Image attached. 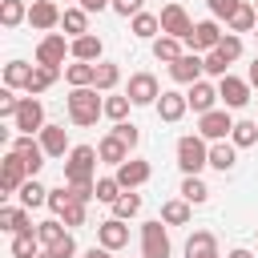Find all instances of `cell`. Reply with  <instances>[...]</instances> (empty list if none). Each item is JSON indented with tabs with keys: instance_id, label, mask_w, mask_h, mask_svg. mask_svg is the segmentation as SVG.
I'll return each instance as SVG.
<instances>
[{
	"instance_id": "f546056e",
	"label": "cell",
	"mask_w": 258,
	"mask_h": 258,
	"mask_svg": "<svg viewBox=\"0 0 258 258\" xmlns=\"http://www.w3.org/2000/svg\"><path fill=\"white\" fill-rule=\"evenodd\" d=\"M60 77V69H52V64H32V81H28V97H40L52 81Z\"/></svg>"
},
{
	"instance_id": "f1b7e54d",
	"label": "cell",
	"mask_w": 258,
	"mask_h": 258,
	"mask_svg": "<svg viewBox=\"0 0 258 258\" xmlns=\"http://www.w3.org/2000/svg\"><path fill=\"white\" fill-rule=\"evenodd\" d=\"M28 81H32V69L24 60H8L4 64V89H28Z\"/></svg>"
},
{
	"instance_id": "1f68e13d",
	"label": "cell",
	"mask_w": 258,
	"mask_h": 258,
	"mask_svg": "<svg viewBox=\"0 0 258 258\" xmlns=\"http://www.w3.org/2000/svg\"><path fill=\"white\" fill-rule=\"evenodd\" d=\"M20 206H24V210H32V206H48V189H44L36 177H28V181L20 185Z\"/></svg>"
},
{
	"instance_id": "603a6c76",
	"label": "cell",
	"mask_w": 258,
	"mask_h": 258,
	"mask_svg": "<svg viewBox=\"0 0 258 258\" xmlns=\"http://www.w3.org/2000/svg\"><path fill=\"white\" fill-rule=\"evenodd\" d=\"M64 81H69L73 89H89V85L97 81V64H89V60H73V64L64 69Z\"/></svg>"
},
{
	"instance_id": "ee69618b",
	"label": "cell",
	"mask_w": 258,
	"mask_h": 258,
	"mask_svg": "<svg viewBox=\"0 0 258 258\" xmlns=\"http://www.w3.org/2000/svg\"><path fill=\"white\" fill-rule=\"evenodd\" d=\"M109 133H113V137H121V141H125L129 149H133V145L141 141V133H137V125H133V121H117V125H113Z\"/></svg>"
},
{
	"instance_id": "c3c4849f",
	"label": "cell",
	"mask_w": 258,
	"mask_h": 258,
	"mask_svg": "<svg viewBox=\"0 0 258 258\" xmlns=\"http://www.w3.org/2000/svg\"><path fill=\"white\" fill-rule=\"evenodd\" d=\"M226 69H230V60H226L218 48H214V52H206V73H214V77H230Z\"/></svg>"
},
{
	"instance_id": "6da1fadb",
	"label": "cell",
	"mask_w": 258,
	"mask_h": 258,
	"mask_svg": "<svg viewBox=\"0 0 258 258\" xmlns=\"http://www.w3.org/2000/svg\"><path fill=\"white\" fill-rule=\"evenodd\" d=\"M105 113V101L97 97V89L89 85V89H73L69 93V121L73 125H97V117Z\"/></svg>"
},
{
	"instance_id": "681fc988",
	"label": "cell",
	"mask_w": 258,
	"mask_h": 258,
	"mask_svg": "<svg viewBox=\"0 0 258 258\" xmlns=\"http://www.w3.org/2000/svg\"><path fill=\"white\" fill-rule=\"evenodd\" d=\"M60 222H64V226H85V202H77V198H73V202H69V210L60 214Z\"/></svg>"
},
{
	"instance_id": "7dc6e473",
	"label": "cell",
	"mask_w": 258,
	"mask_h": 258,
	"mask_svg": "<svg viewBox=\"0 0 258 258\" xmlns=\"http://www.w3.org/2000/svg\"><path fill=\"white\" fill-rule=\"evenodd\" d=\"M218 52H222L226 60H238V56H242V40H238L234 32H226V36H222V44H218Z\"/></svg>"
},
{
	"instance_id": "f5cc1de1",
	"label": "cell",
	"mask_w": 258,
	"mask_h": 258,
	"mask_svg": "<svg viewBox=\"0 0 258 258\" xmlns=\"http://www.w3.org/2000/svg\"><path fill=\"white\" fill-rule=\"evenodd\" d=\"M141 4H145V0H113V12H117V16H137Z\"/></svg>"
},
{
	"instance_id": "8fae6325",
	"label": "cell",
	"mask_w": 258,
	"mask_h": 258,
	"mask_svg": "<svg viewBox=\"0 0 258 258\" xmlns=\"http://www.w3.org/2000/svg\"><path fill=\"white\" fill-rule=\"evenodd\" d=\"M202 73H206V60H202L198 52H185L181 60H173V64H169V77H173L177 85H198V81H202Z\"/></svg>"
},
{
	"instance_id": "cb8c5ba5",
	"label": "cell",
	"mask_w": 258,
	"mask_h": 258,
	"mask_svg": "<svg viewBox=\"0 0 258 258\" xmlns=\"http://www.w3.org/2000/svg\"><path fill=\"white\" fill-rule=\"evenodd\" d=\"M234 161H238V145H234V141H214V145H210V165H214V169L226 173V169H234Z\"/></svg>"
},
{
	"instance_id": "277c9868",
	"label": "cell",
	"mask_w": 258,
	"mask_h": 258,
	"mask_svg": "<svg viewBox=\"0 0 258 258\" xmlns=\"http://www.w3.org/2000/svg\"><path fill=\"white\" fill-rule=\"evenodd\" d=\"M24 181H28V165L16 149H8L4 161H0V194H20Z\"/></svg>"
},
{
	"instance_id": "4fadbf2b",
	"label": "cell",
	"mask_w": 258,
	"mask_h": 258,
	"mask_svg": "<svg viewBox=\"0 0 258 258\" xmlns=\"http://www.w3.org/2000/svg\"><path fill=\"white\" fill-rule=\"evenodd\" d=\"M97 242H101L105 250H121V246H129V226H125L121 218H105V222L97 226Z\"/></svg>"
},
{
	"instance_id": "44dd1931",
	"label": "cell",
	"mask_w": 258,
	"mask_h": 258,
	"mask_svg": "<svg viewBox=\"0 0 258 258\" xmlns=\"http://www.w3.org/2000/svg\"><path fill=\"white\" fill-rule=\"evenodd\" d=\"M0 230H8V234H24V230H32L28 210H24V206H4V210H0Z\"/></svg>"
},
{
	"instance_id": "7c38bea8",
	"label": "cell",
	"mask_w": 258,
	"mask_h": 258,
	"mask_svg": "<svg viewBox=\"0 0 258 258\" xmlns=\"http://www.w3.org/2000/svg\"><path fill=\"white\" fill-rule=\"evenodd\" d=\"M12 149L24 157L28 177H36V173H40V165H44V157H48V153H44V145H40V141H32L28 133H20V137H12Z\"/></svg>"
},
{
	"instance_id": "f6af8a7d",
	"label": "cell",
	"mask_w": 258,
	"mask_h": 258,
	"mask_svg": "<svg viewBox=\"0 0 258 258\" xmlns=\"http://www.w3.org/2000/svg\"><path fill=\"white\" fill-rule=\"evenodd\" d=\"M69 202H73V189H69V185H60V189H48V206H52V214H56V218L69 210Z\"/></svg>"
},
{
	"instance_id": "52a82bcc",
	"label": "cell",
	"mask_w": 258,
	"mask_h": 258,
	"mask_svg": "<svg viewBox=\"0 0 258 258\" xmlns=\"http://www.w3.org/2000/svg\"><path fill=\"white\" fill-rule=\"evenodd\" d=\"M12 121H16V129H20V133H28V137H32V133H40V129H44V105H40L36 97H20V109H16V117H12Z\"/></svg>"
},
{
	"instance_id": "5b68a950",
	"label": "cell",
	"mask_w": 258,
	"mask_h": 258,
	"mask_svg": "<svg viewBox=\"0 0 258 258\" xmlns=\"http://www.w3.org/2000/svg\"><path fill=\"white\" fill-rule=\"evenodd\" d=\"M141 258H169V234H165L161 218L141 226Z\"/></svg>"
},
{
	"instance_id": "f35d334b",
	"label": "cell",
	"mask_w": 258,
	"mask_h": 258,
	"mask_svg": "<svg viewBox=\"0 0 258 258\" xmlns=\"http://www.w3.org/2000/svg\"><path fill=\"white\" fill-rule=\"evenodd\" d=\"M157 28H161V16H153V12H137L133 16V36H157Z\"/></svg>"
},
{
	"instance_id": "74e56055",
	"label": "cell",
	"mask_w": 258,
	"mask_h": 258,
	"mask_svg": "<svg viewBox=\"0 0 258 258\" xmlns=\"http://www.w3.org/2000/svg\"><path fill=\"white\" fill-rule=\"evenodd\" d=\"M230 141H234L238 149L254 145V141H258V121H234V133H230Z\"/></svg>"
},
{
	"instance_id": "d6986e66",
	"label": "cell",
	"mask_w": 258,
	"mask_h": 258,
	"mask_svg": "<svg viewBox=\"0 0 258 258\" xmlns=\"http://www.w3.org/2000/svg\"><path fill=\"white\" fill-rule=\"evenodd\" d=\"M185 101H189V109H194V113H210V109H214V101H218V89H214L210 81H198V85H189Z\"/></svg>"
},
{
	"instance_id": "7402d4cb",
	"label": "cell",
	"mask_w": 258,
	"mask_h": 258,
	"mask_svg": "<svg viewBox=\"0 0 258 258\" xmlns=\"http://www.w3.org/2000/svg\"><path fill=\"white\" fill-rule=\"evenodd\" d=\"M97 153H101V161H109V165H125L129 161V145L121 141V137H101V145H97Z\"/></svg>"
},
{
	"instance_id": "8992f818",
	"label": "cell",
	"mask_w": 258,
	"mask_h": 258,
	"mask_svg": "<svg viewBox=\"0 0 258 258\" xmlns=\"http://www.w3.org/2000/svg\"><path fill=\"white\" fill-rule=\"evenodd\" d=\"M125 97H129L133 105H157V97H161V89H157V77H153V73H133V77H129V89H125Z\"/></svg>"
},
{
	"instance_id": "ba28073f",
	"label": "cell",
	"mask_w": 258,
	"mask_h": 258,
	"mask_svg": "<svg viewBox=\"0 0 258 258\" xmlns=\"http://www.w3.org/2000/svg\"><path fill=\"white\" fill-rule=\"evenodd\" d=\"M198 133H202L206 141H226V137L234 133V121H230V113H226V109H210V113H202Z\"/></svg>"
},
{
	"instance_id": "d590c367",
	"label": "cell",
	"mask_w": 258,
	"mask_h": 258,
	"mask_svg": "<svg viewBox=\"0 0 258 258\" xmlns=\"http://www.w3.org/2000/svg\"><path fill=\"white\" fill-rule=\"evenodd\" d=\"M20 20H28L24 0H4V4H0V24H4V28H16Z\"/></svg>"
},
{
	"instance_id": "9c48e42d",
	"label": "cell",
	"mask_w": 258,
	"mask_h": 258,
	"mask_svg": "<svg viewBox=\"0 0 258 258\" xmlns=\"http://www.w3.org/2000/svg\"><path fill=\"white\" fill-rule=\"evenodd\" d=\"M161 32H165V36H177V40H189L194 20L185 16L181 4H165V8H161Z\"/></svg>"
},
{
	"instance_id": "7bdbcfd3",
	"label": "cell",
	"mask_w": 258,
	"mask_h": 258,
	"mask_svg": "<svg viewBox=\"0 0 258 258\" xmlns=\"http://www.w3.org/2000/svg\"><path fill=\"white\" fill-rule=\"evenodd\" d=\"M117 198H121V181H117V177H97V202L113 206Z\"/></svg>"
},
{
	"instance_id": "6f0895ef",
	"label": "cell",
	"mask_w": 258,
	"mask_h": 258,
	"mask_svg": "<svg viewBox=\"0 0 258 258\" xmlns=\"http://www.w3.org/2000/svg\"><path fill=\"white\" fill-rule=\"evenodd\" d=\"M230 258H254L250 250H230Z\"/></svg>"
},
{
	"instance_id": "836d02e7",
	"label": "cell",
	"mask_w": 258,
	"mask_h": 258,
	"mask_svg": "<svg viewBox=\"0 0 258 258\" xmlns=\"http://www.w3.org/2000/svg\"><path fill=\"white\" fill-rule=\"evenodd\" d=\"M258 28V12H254V4H242L234 16H230V32L238 36V32H254Z\"/></svg>"
},
{
	"instance_id": "7a4b0ae2",
	"label": "cell",
	"mask_w": 258,
	"mask_h": 258,
	"mask_svg": "<svg viewBox=\"0 0 258 258\" xmlns=\"http://www.w3.org/2000/svg\"><path fill=\"white\" fill-rule=\"evenodd\" d=\"M97 161H101V153H97L93 145H77V149H69V161H64V185L93 181V173H97Z\"/></svg>"
},
{
	"instance_id": "8d00e7d4",
	"label": "cell",
	"mask_w": 258,
	"mask_h": 258,
	"mask_svg": "<svg viewBox=\"0 0 258 258\" xmlns=\"http://www.w3.org/2000/svg\"><path fill=\"white\" fill-rule=\"evenodd\" d=\"M36 238H40V246H44V250H52V246L64 238V226H60V218H52V222H40V226H36Z\"/></svg>"
},
{
	"instance_id": "e0dca14e",
	"label": "cell",
	"mask_w": 258,
	"mask_h": 258,
	"mask_svg": "<svg viewBox=\"0 0 258 258\" xmlns=\"http://www.w3.org/2000/svg\"><path fill=\"white\" fill-rule=\"evenodd\" d=\"M185 109H189V101H185V93H173V89H165L161 97H157V117L161 121H181L185 117Z\"/></svg>"
},
{
	"instance_id": "484cf974",
	"label": "cell",
	"mask_w": 258,
	"mask_h": 258,
	"mask_svg": "<svg viewBox=\"0 0 258 258\" xmlns=\"http://www.w3.org/2000/svg\"><path fill=\"white\" fill-rule=\"evenodd\" d=\"M218 250V238L210 230H194L189 242H185V258H202V254H214Z\"/></svg>"
},
{
	"instance_id": "b9f144b4",
	"label": "cell",
	"mask_w": 258,
	"mask_h": 258,
	"mask_svg": "<svg viewBox=\"0 0 258 258\" xmlns=\"http://www.w3.org/2000/svg\"><path fill=\"white\" fill-rule=\"evenodd\" d=\"M129 105H133V101H129L125 93H121V97H105V117H109V121L117 125V121H125V113H129Z\"/></svg>"
},
{
	"instance_id": "ab89813d",
	"label": "cell",
	"mask_w": 258,
	"mask_h": 258,
	"mask_svg": "<svg viewBox=\"0 0 258 258\" xmlns=\"http://www.w3.org/2000/svg\"><path fill=\"white\" fill-rule=\"evenodd\" d=\"M181 198H185L189 206H202V202L210 198V189H206L202 177H185V181H181Z\"/></svg>"
},
{
	"instance_id": "9f6ffc18",
	"label": "cell",
	"mask_w": 258,
	"mask_h": 258,
	"mask_svg": "<svg viewBox=\"0 0 258 258\" xmlns=\"http://www.w3.org/2000/svg\"><path fill=\"white\" fill-rule=\"evenodd\" d=\"M85 258H109V250H105V246H101V250H97V246H93V250H89V254H85Z\"/></svg>"
},
{
	"instance_id": "30bf717a",
	"label": "cell",
	"mask_w": 258,
	"mask_h": 258,
	"mask_svg": "<svg viewBox=\"0 0 258 258\" xmlns=\"http://www.w3.org/2000/svg\"><path fill=\"white\" fill-rule=\"evenodd\" d=\"M64 52H73V44H64L60 32H48V36L36 44V64H52V69H60V64H64Z\"/></svg>"
},
{
	"instance_id": "60d3db41",
	"label": "cell",
	"mask_w": 258,
	"mask_h": 258,
	"mask_svg": "<svg viewBox=\"0 0 258 258\" xmlns=\"http://www.w3.org/2000/svg\"><path fill=\"white\" fill-rule=\"evenodd\" d=\"M133 214H141V198H137V194H121V198L113 202V218L125 222V218H133Z\"/></svg>"
},
{
	"instance_id": "ffe728a7",
	"label": "cell",
	"mask_w": 258,
	"mask_h": 258,
	"mask_svg": "<svg viewBox=\"0 0 258 258\" xmlns=\"http://www.w3.org/2000/svg\"><path fill=\"white\" fill-rule=\"evenodd\" d=\"M40 145H44L48 157H64V149H69V129H64V125H44V129H40Z\"/></svg>"
},
{
	"instance_id": "11a10c76",
	"label": "cell",
	"mask_w": 258,
	"mask_h": 258,
	"mask_svg": "<svg viewBox=\"0 0 258 258\" xmlns=\"http://www.w3.org/2000/svg\"><path fill=\"white\" fill-rule=\"evenodd\" d=\"M250 89H258V56H254V64H250Z\"/></svg>"
},
{
	"instance_id": "6125c7cd",
	"label": "cell",
	"mask_w": 258,
	"mask_h": 258,
	"mask_svg": "<svg viewBox=\"0 0 258 258\" xmlns=\"http://www.w3.org/2000/svg\"><path fill=\"white\" fill-rule=\"evenodd\" d=\"M254 36H258V28H254Z\"/></svg>"
},
{
	"instance_id": "94428289",
	"label": "cell",
	"mask_w": 258,
	"mask_h": 258,
	"mask_svg": "<svg viewBox=\"0 0 258 258\" xmlns=\"http://www.w3.org/2000/svg\"><path fill=\"white\" fill-rule=\"evenodd\" d=\"M254 12H258V0H254Z\"/></svg>"
},
{
	"instance_id": "d6a6232c",
	"label": "cell",
	"mask_w": 258,
	"mask_h": 258,
	"mask_svg": "<svg viewBox=\"0 0 258 258\" xmlns=\"http://www.w3.org/2000/svg\"><path fill=\"white\" fill-rule=\"evenodd\" d=\"M161 222H165V226H185V222H189V202H185V198L165 202V206H161Z\"/></svg>"
},
{
	"instance_id": "bcb514c9",
	"label": "cell",
	"mask_w": 258,
	"mask_h": 258,
	"mask_svg": "<svg viewBox=\"0 0 258 258\" xmlns=\"http://www.w3.org/2000/svg\"><path fill=\"white\" fill-rule=\"evenodd\" d=\"M206 4H210V12H214L218 20H226V24H230V16L242 8V0H206Z\"/></svg>"
},
{
	"instance_id": "5bb4252c",
	"label": "cell",
	"mask_w": 258,
	"mask_h": 258,
	"mask_svg": "<svg viewBox=\"0 0 258 258\" xmlns=\"http://www.w3.org/2000/svg\"><path fill=\"white\" fill-rule=\"evenodd\" d=\"M60 8L52 4V0H32V8H28V24L32 28H40V32H48V28H56L60 24Z\"/></svg>"
},
{
	"instance_id": "91938a15",
	"label": "cell",
	"mask_w": 258,
	"mask_h": 258,
	"mask_svg": "<svg viewBox=\"0 0 258 258\" xmlns=\"http://www.w3.org/2000/svg\"><path fill=\"white\" fill-rule=\"evenodd\" d=\"M202 258H218V250H214V254H202Z\"/></svg>"
},
{
	"instance_id": "d4e9b609",
	"label": "cell",
	"mask_w": 258,
	"mask_h": 258,
	"mask_svg": "<svg viewBox=\"0 0 258 258\" xmlns=\"http://www.w3.org/2000/svg\"><path fill=\"white\" fill-rule=\"evenodd\" d=\"M60 28H64L73 40H77V36H89V12H85V8H64Z\"/></svg>"
},
{
	"instance_id": "e575fe53",
	"label": "cell",
	"mask_w": 258,
	"mask_h": 258,
	"mask_svg": "<svg viewBox=\"0 0 258 258\" xmlns=\"http://www.w3.org/2000/svg\"><path fill=\"white\" fill-rule=\"evenodd\" d=\"M117 81H121V69H117L113 60H97V81H93V89L109 93V89H113Z\"/></svg>"
},
{
	"instance_id": "db71d44e",
	"label": "cell",
	"mask_w": 258,
	"mask_h": 258,
	"mask_svg": "<svg viewBox=\"0 0 258 258\" xmlns=\"http://www.w3.org/2000/svg\"><path fill=\"white\" fill-rule=\"evenodd\" d=\"M85 12H101V8H113V0H81Z\"/></svg>"
},
{
	"instance_id": "680465c9",
	"label": "cell",
	"mask_w": 258,
	"mask_h": 258,
	"mask_svg": "<svg viewBox=\"0 0 258 258\" xmlns=\"http://www.w3.org/2000/svg\"><path fill=\"white\" fill-rule=\"evenodd\" d=\"M40 258H56V254H48V250H44V254H40Z\"/></svg>"
},
{
	"instance_id": "f907efd6",
	"label": "cell",
	"mask_w": 258,
	"mask_h": 258,
	"mask_svg": "<svg viewBox=\"0 0 258 258\" xmlns=\"http://www.w3.org/2000/svg\"><path fill=\"white\" fill-rule=\"evenodd\" d=\"M20 97H12V89H0V117H16Z\"/></svg>"
},
{
	"instance_id": "83f0119b",
	"label": "cell",
	"mask_w": 258,
	"mask_h": 258,
	"mask_svg": "<svg viewBox=\"0 0 258 258\" xmlns=\"http://www.w3.org/2000/svg\"><path fill=\"white\" fill-rule=\"evenodd\" d=\"M73 60H89V64L101 60V36H93V32L89 36H77L73 40Z\"/></svg>"
},
{
	"instance_id": "816d5d0a",
	"label": "cell",
	"mask_w": 258,
	"mask_h": 258,
	"mask_svg": "<svg viewBox=\"0 0 258 258\" xmlns=\"http://www.w3.org/2000/svg\"><path fill=\"white\" fill-rule=\"evenodd\" d=\"M48 254H56V258H73V254H77V242H73V234H64V238H60V242H56Z\"/></svg>"
},
{
	"instance_id": "3957f363",
	"label": "cell",
	"mask_w": 258,
	"mask_h": 258,
	"mask_svg": "<svg viewBox=\"0 0 258 258\" xmlns=\"http://www.w3.org/2000/svg\"><path fill=\"white\" fill-rule=\"evenodd\" d=\"M177 165H181L185 177H198V173L210 165V149H206V141H202L198 133H189V137L177 141Z\"/></svg>"
},
{
	"instance_id": "ac0fdd59",
	"label": "cell",
	"mask_w": 258,
	"mask_h": 258,
	"mask_svg": "<svg viewBox=\"0 0 258 258\" xmlns=\"http://www.w3.org/2000/svg\"><path fill=\"white\" fill-rule=\"evenodd\" d=\"M149 161H125V165H117V181H121V189H137V185H145L149 181Z\"/></svg>"
},
{
	"instance_id": "9a60e30c",
	"label": "cell",
	"mask_w": 258,
	"mask_h": 258,
	"mask_svg": "<svg viewBox=\"0 0 258 258\" xmlns=\"http://www.w3.org/2000/svg\"><path fill=\"white\" fill-rule=\"evenodd\" d=\"M194 52L198 48H206V52H214L218 44H222V28H218V20H202V24H194V32H189V40H185Z\"/></svg>"
},
{
	"instance_id": "4316f807",
	"label": "cell",
	"mask_w": 258,
	"mask_h": 258,
	"mask_svg": "<svg viewBox=\"0 0 258 258\" xmlns=\"http://www.w3.org/2000/svg\"><path fill=\"white\" fill-rule=\"evenodd\" d=\"M12 258H40V238H36V230L12 234Z\"/></svg>"
},
{
	"instance_id": "4dcf8cb0",
	"label": "cell",
	"mask_w": 258,
	"mask_h": 258,
	"mask_svg": "<svg viewBox=\"0 0 258 258\" xmlns=\"http://www.w3.org/2000/svg\"><path fill=\"white\" fill-rule=\"evenodd\" d=\"M153 56L165 60V64H173V60H181L185 52H181V40H177V36H157V40H153Z\"/></svg>"
},
{
	"instance_id": "2e32d148",
	"label": "cell",
	"mask_w": 258,
	"mask_h": 258,
	"mask_svg": "<svg viewBox=\"0 0 258 258\" xmlns=\"http://www.w3.org/2000/svg\"><path fill=\"white\" fill-rule=\"evenodd\" d=\"M218 97L226 101V109H242L250 101V81H238V77H222L218 81Z\"/></svg>"
}]
</instances>
